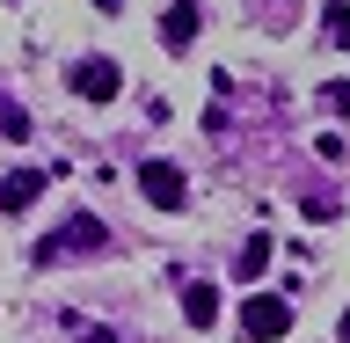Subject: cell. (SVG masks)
Returning a JSON list of instances; mask_svg holds the SVG:
<instances>
[{
  "mask_svg": "<svg viewBox=\"0 0 350 343\" xmlns=\"http://www.w3.org/2000/svg\"><path fill=\"white\" fill-rule=\"evenodd\" d=\"M336 336H343V343H350V307H343V322H336Z\"/></svg>",
  "mask_w": 350,
  "mask_h": 343,
  "instance_id": "7c38bea8",
  "label": "cell"
},
{
  "mask_svg": "<svg viewBox=\"0 0 350 343\" xmlns=\"http://www.w3.org/2000/svg\"><path fill=\"white\" fill-rule=\"evenodd\" d=\"M0 139H29V110H15L8 95H0Z\"/></svg>",
  "mask_w": 350,
  "mask_h": 343,
  "instance_id": "30bf717a",
  "label": "cell"
},
{
  "mask_svg": "<svg viewBox=\"0 0 350 343\" xmlns=\"http://www.w3.org/2000/svg\"><path fill=\"white\" fill-rule=\"evenodd\" d=\"M183 322H190V329H212L219 322V285L212 278H190V285H183Z\"/></svg>",
  "mask_w": 350,
  "mask_h": 343,
  "instance_id": "8992f818",
  "label": "cell"
},
{
  "mask_svg": "<svg viewBox=\"0 0 350 343\" xmlns=\"http://www.w3.org/2000/svg\"><path fill=\"white\" fill-rule=\"evenodd\" d=\"M95 249H109V219L95 212H73L66 227H51V234L37 241V263H66V256H95Z\"/></svg>",
  "mask_w": 350,
  "mask_h": 343,
  "instance_id": "6da1fadb",
  "label": "cell"
},
{
  "mask_svg": "<svg viewBox=\"0 0 350 343\" xmlns=\"http://www.w3.org/2000/svg\"><path fill=\"white\" fill-rule=\"evenodd\" d=\"M51 175H59V161H51V168H15L8 183H0V212H29V205L44 197V183H51Z\"/></svg>",
  "mask_w": 350,
  "mask_h": 343,
  "instance_id": "5b68a950",
  "label": "cell"
},
{
  "mask_svg": "<svg viewBox=\"0 0 350 343\" xmlns=\"http://www.w3.org/2000/svg\"><path fill=\"white\" fill-rule=\"evenodd\" d=\"M321 110H336V117H350V81H328V88H321Z\"/></svg>",
  "mask_w": 350,
  "mask_h": 343,
  "instance_id": "8fae6325",
  "label": "cell"
},
{
  "mask_svg": "<svg viewBox=\"0 0 350 343\" xmlns=\"http://www.w3.org/2000/svg\"><path fill=\"white\" fill-rule=\"evenodd\" d=\"M190 37H197V0H175L168 22H161V44H168V51H183Z\"/></svg>",
  "mask_w": 350,
  "mask_h": 343,
  "instance_id": "52a82bcc",
  "label": "cell"
},
{
  "mask_svg": "<svg viewBox=\"0 0 350 343\" xmlns=\"http://www.w3.org/2000/svg\"><path fill=\"white\" fill-rule=\"evenodd\" d=\"M241 336H248V343L292 336V300H278V292H248V300H241Z\"/></svg>",
  "mask_w": 350,
  "mask_h": 343,
  "instance_id": "7a4b0ae2",
  "label": "cell"
},
{
  "mask_svg": "<svg viewBox=\"0 0 350 343\" xmlns=\"http://www.w3.org/2000/svg\"><path fill=\"white\" fill-rule=\"evenodd\" d=\"M95 8H117V0H95Z\"/></svg>",
  "mask_w": 350,
  "mask_h": 343,
  "instance_id": "4fadbf2b",
  "label": "cell"
},
{
  "mask_svg": "<svg viewBox=\"0 0 350 343\" xmlns=\"http://www.w3.org/2000/svg\"><path fill=\"white\" fill-rule=\"evenodd\" d=\"M262 270H270V234H248L234 256V278H262Z\"/></svg>",
  "mask_w": 350,
  "mask_h": 343,
  "instance_id": "ba28073f",
  "label": "cell"
},
{
  "mask_svg": "<svg viewBox=\"0 0 350 343\" xmlns=\"http://www.w3.org/2000/svg\"><path fill=\"white\" fill-rule=\"evenodd\" d=\"M321 37L328 44H350V0H328V8H321Z\"/></svg>",
  "mask_w": 350,
  "mask_h": 343,
  "instance_id": "9c48e42d",
  "label": "cell"
},
{
  "mask_svg": "<svg viewBox=\"0 0 350 343\" xmlns=\"http://www.w3.org/2000/svg\"><path fill=\"white\" fill-rule=\"evenodd\" d=\"M139 190H146V205L175 212V205L190 197V183H183V168H175V161H139Z\"/></svg>",
  "mask_w": 350,
  "mask_h": 343,
  "instance_id": "277c9868",
  "label": "cell"
},
{
  "mask_svg": "<svg viewBox=\"0 0 350 343\" xmlns=\"http://www.w3.org/2000/svg\"><path fill=\"white\" fill-rule=\"evenodd\" d=\"M73 95H88V103H117V88H124V73H117V59H73Z\"/></svg>",
  "mask_w": 350,
  "mask_h": 343,
  "instance_id": "3957f363",
  "label": "cell"
}]
</instances>
